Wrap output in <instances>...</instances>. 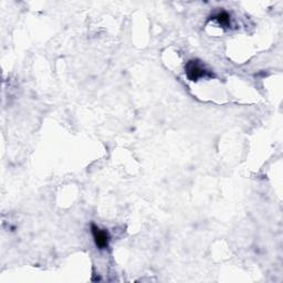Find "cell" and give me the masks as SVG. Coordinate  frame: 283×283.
I'll list each match as a JSON object with an SVG mask.
<instances>
[{"label":"cell","instance_id":"1","mask_svg":"<svg viewBox=\"0 0 283 283\" xmlns=\"http://www.w3.org/2000/svg\"><path fill=\"white\" fill-rule=\"evenodd\" d=\"M185 70H186V75L190 81H198L208 74V71L198 60H190L185 67Z\"/></svg>","mask_w":283,"mask_h":283},{"label":"cell","instance_id":"2","mask_svg":"<svg viewBox=\"0 0 283 283\" xmlns=\"http://www.w3.org/2000/svg\"><path fill=\"white\" fill-rule=\"evenodd\" d=\"M91 231L96 247L99 249H106L108 247V241H110V236H108L107 231L101 229L94 224L91 225Z\"/></svg>","mask_w":283,"mask_h":283},{"label":"cell","instance_id":"3","mask_svg":"<svg viewBox=\"0 0 283 283\" xmlns=\"http://www.w3.org/2000/svg\"><path fill=\"white\" fill-rule=\"evenodd\" d=\"M214 19L218 21L219 25L224 27H229L230 25V16L226 12L218 13L216 16H214Z\"/></svg>","mask_w":283,"mask_h":283}]
</instances>
